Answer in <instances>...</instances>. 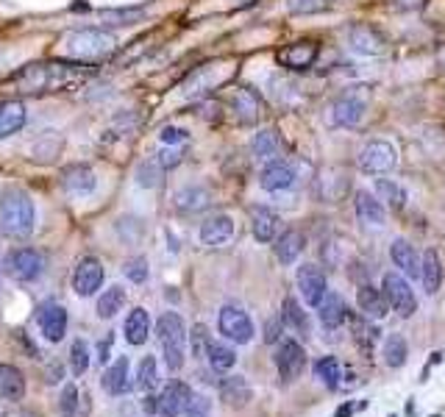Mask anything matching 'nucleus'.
<instances>
[{"mask_svg": "<svg viewBox=\"0 0 445 417\" xmlns=\"http://www.w3.org/2000/svg\"><path fill=\"white\" fill-rule=\"evenodd\" d=\"M92 75V67L84 61H42V64H28L22 67L11 81L20 86V92H59L67 89L84 78Z\"/></svg>", "mask_w": 445, "mask_h": 417, "instance_id": "1", "label": "nucleus"}, {"mask_svg": "<svg viewBox=\"0 0 445 417\" xmlns=\"http://www.w3.org/2000/svg\"><path fill=\"white\" fill-rule=\"evenodd\" d=\"M114 50H117V39H114V33H109L103 28L67 31L59 42V53L73 59V61H100V59H109Z\"/></svg>", "mask_w": 445, "mask_h": 417, "instance_id": "2", "label": "nucleus"}, {"mask_svg": "<svg viewBox=\"0 0 445 417\" xmlns=\"http://www.w3.org/2000/svg\"><path fill=\"white\" fill-rule=\"evenodd\" d=\"M36 222V211H33V201L22 192V190H6L0 195V228L8 236H28L33 231Z\"/></svg>", "mask_w": 445, "mask_h": 417, "instance_id": "3", "label": "nucleus"}, {"mask_svg": "<svg viewBox=\"0 0 445 417\" xmlns=\"http://www.w3.org/2000/svg\"><path fill=\"white\" fill-rule=\"evenodd\" d=\"M156 334L165 351V362L170 370H181L184 367V356H187V328L179 312H165L156 323Z\"/></svg>", "mask_w": 445, "mask_h": 417, "instance_id": "4", "label": "nucleus"}, {"mask_svg": "<svg viewBox=\"0 0 445 417\" xmlns=\"http://www.w3.org/2000/svg\"><path fill=\"white\" fill-rule=\"evenodd\" d=\"M382 287H384V289H382L384 301H387L401 317H412V314L418 312V298H415L409 281H407L401 273H387Z\"/></svg>", "mask_w": 445, "mask_h": 417, "instance_id": "5", "label": "nucleus"}, {"mask_svg": "<svg viewBox=\"0 0 445 417\" xmlns=\"http://www.w3.org/2000/svg\"><path fill=\"white\" fill-rule=\"evenodd\" d=\"M395 162H398V153H395L393 142H387V139H373L359 153V167L365 173H370V176L390 173L395 167Z\"/></svg>", "mask_w": 445, "mask_h": 417, "instance_id": "6", "label": "nucleus"}, {"mask_svg": "<svg viewBox=\"0 0 445 417\" xmlns=\"http://www.w3.org/2000/svg\"><path fill=\"white\" fill-rule=\"evenodd\" d=\"M6 270L17 281H36L45 273V256L33 248H17L6 256Z\"/></svg>", "mask_w": 445, "mask_h": 417, "instance_id": "7", "label": "nucleus"}, {"mask_svg": "<svg viewBox=\"0 0 445 417\" xmlns=\"http://www.w3.org/2000/svg\"><path fill=\"white\" fill-rule=\"evenodd\" d=\"M218 328H220L225 340H231L236 345H245V342L253 340V320L239 306H222L220 317H218Z\"/></svg>", "mask_w": 445, "mask_h": 417, "instance_id": "8", "label": "nucleus"}, {"mask_svg": "<svg viewBox=\"0 0 445 417\" xmlns=\"http://www.w3.org/2000/svg\"><path fill=\"white\" fill-rule=\"evenodd\" d=\"M103 278H106V270H103L100 259L84 256V259L75 264V270H73V289H75V295L89 298V295H95V292L100 289Z\"/></svg>", "mask_w": 445, "mask_h": 417, "instance_id": "9", "label": "nucleus"}, {"mask_svg": "<svg viewBox=\"0 0 445 417\" xmlns=\"http://www.w3.org/2000/svg\"><path fill=\"white\" fill-rule=\"evenodd\" d=\"M298 289H301V298L306 306H315L323 301V295L329 292V284H326V273L317 267V264H301L298 267Z\"/></svg>", "mask_w": 445, "mask_h": 417, "instance_id": "10", "label": "nucleus"}, {"mask_svg": "<svg viewBox=\"0 0 445 417\" xmlns=\"http://www.w3.org/2000/svg\"><path fill=\"white\" fill-rule=\"evenodd\" d=\"M365 112H368V100L365 98H356V95H345L340 98L334 106H331V126L337 128H356L362 120H365Z\"/></svg>", "mask_w": 445, "mask_h": 417, "instance_id": "11", "label": "nucleus"}, {"mask_svg": "<svg viewBox=\"0 0 445 417\" xmlns=\"http://www.w3.org/2000/svg\"><path fill=\"white\" fill-rule=\"evenodd\" d=\"M276 367H278L284 381H295L306 367V351L295 340H284L278 354H276Z\"/></svg>", "mask_w": 445, "mask_h": 417, "instance_id": "12", "label": "nucleus"}, {"mask_svg": "<svg viewBox=\"0 0 445 417\" xmlns=\"http://www.w3.org/2000/svg\"><path fill=\"white\" fill-rule=\"evenodd\" d=\"M190 395L193 390L184 381H170L156 398V417H179L184 412V404L190 401Z\"/></svg>", "mask_w": 445, "mask_h": 417, "instance_id": "13", "label": "nucleus"}, {"mask_svg": "<svg viewBox=\"0 0 445 417\" xmlns=\"http://www.w3.org/2000/svg\"><path fill=\"white\" fill-rule=\"evenodd\" d=\"M259 184L262 190L267 192H281V190H289L295 184V167L289 162H281V159H273L264 165L262 176H259Z\"/></svg>", "mask_w": 445, "mask_h": 417, "instance_id": "14", "label": "nucleus"}, {"mask_svg": "<svg viewBox=\"0 0 445 417\" xmlns=\"http://www.w3.org/2000/svg\"><path fill=\"white\" fill-rule=\"evenodd\" d=\"M39 328L47 342H61L67 334V309L59 303H45L39 309Z\"/></svg>", "mask_w": 445, "mask_h": 417, "instance_id": "15", "label": "nucleus"}, {"mask_svg": "<svg viewBox=\"0 0 445 417\" xmlns=\"http://www.w3.org/2000/svg\"><path fill=\"white\" fill-rule=\"evenodd\" d=\"M348 45L359 56H379L384 50V36L373 31L370 25H351L348 28Z\"/></svg>", "mask_w": 445, "mask_h": 417, "instance_id": "16", "label": "nucleus"}, {"mask_svg": "<svg viewBox=\"0 0 445 417\" xmlns=\"http://www.w3.org/2000/svg\"><path fill=\"white\" fill-rule=\"evenodd\" d=\"M317 59V45L315 42H292L278 53V64L287 70H306Z\"/></svg>", "mask_w": 445, "mask_h": 417, "instance_id": "17", "label": "nucleus"}, {"mask_svg": "<svg viewBox=\"0 0 445 417\" xmlns=\"http://www.w3.org/2000/svg\"><path fill=\"white\" fill-rule=\"evenodd\" d=\"M61 187L70 195H92L98 187V179L86 165H73L61 173Z\"/></svg>", "mask_w": 445, "mask_h": 417, "instance_id": "18", "label": "nucleus"}, {"mask_svg": "<svg viewBox=\"0 0 445 417\" xmlns=\"http://www.w3.org/2000/svg\"><path fill=\"white\" fill-rule=\"evenodd\" d=\"M234 236V220L228 214H215L201 225V242L209 248H222Z\"/></svg>", "mask_w": 445, "mask_h": 417, "instance_id": "19", "label": "nucleus"}, {"mask_svg": "<svg viewBox=\"0 0 445 417\" xmlns=\"http://www.w3.org/2000/svg\"><path fill=\"white\" fill-rule=\"evenodd\" d=\"M354 206H356V217L368 225H384L387 222V206L373 195V192H365L359 190L354 195Z\"/></svg>", "mask_w": 445, "mask_h": 417, "instance_id": "20", "label": "nucleus"}, {"mask_svg": "<svg viewBox=\"0 0 445 417\" xmlns=\"http://www.w3.org/2000/svg\"><path fill=\"white\" fill-rule=\"evenodd\" d=\"M231 106H234L236 120L245 123V126H253L262 117V100L253 89H236L234 98H231Z\"/></svg>", "mask_w": 445, "mask_h": 417, "instance_id": "21", "label": "nucleus"}, {"mask_svg": "<svg viewBox=\"0 0 445 417\" xmlns=\"http://www.w3.org/2000/svg\"><path fill=\"white\" fill-rule=\"evenodd\" d=\"M390 259L393 264L407 275V278H418L421 275V259L415 253V248L407 242V239H395L390 245Z\"/></svg>", "mask_w": 445, "mask_h": 417, "instance_id": "22", "label": "nucleus"}, {"mask_svg": "<svg viewBox=\"0 0 445 417\" xmlns=\"http://www.w3.org/2000/svg\"><path fill=\"white\" fill-rule=\"evenodd\" d=\"M317 317H320V323L326 328H340L345 323V317H348V306H345V301L337 292H326L323 301L317 303Z\"/></svg>", "mask_w": 445, "mask_h": 417, "instance_id": "23", "label": "nucleus"}, {"mask_svg": "<svg viewBox=\"0 0 445 417\" xmlns=\"http://www.w3.org/2000/svg\"><path fill=\"white\" fill-rule=\"evenodd\" d=\"M356 303H359V309H362L370 320H384V317L390 314V303H387L384 295H382L376 287H370V284H362V287H359Z\"/></svg>", "mask_w": 445, "mask_h": 417, "instance_id": "24", "label": "nucleus"}, {"mask_svg": "<svg viewBox=\"0 0 445 417\" xmlns=\"http://www.w3.org/2000/svg\"><path fill=\"white\" fill-rule=\"evenodd\" d=\"M421 281H423V289H426V295H437V289H440V284H443V261H440V253L437 250H426L423 253V261H421V275H418Z\"/></svg>", "mask_w": 445, "mask_h": 417, "instance_id": "25", "label": "nucleus"}, {"mask_svg": "<svg viewBox=\"0 0 445 417\" xmlns=\"http://www.w3.org/2000/svg\"><path fill=\"white\" fill-rule=\"evenodd\" d=\"M128 370H131V362L128 356H120L106 373H103V390L109 395H126L131 390V381H128Z\"/></svg>", "mask_w": 445, "mask_h": 417, "instance_id": "26", "label": "nucleus"}, {"mask_svg": "<svg viewBox=\"0 0 445 417\" xmlns=\"http://www.w3.org/2000/svg\"><path fill=\"white\" fill-rule=\"evenodd\" d=\"M220 398L228 404V407H248L250 398H253V390L250 384L242 379V376H228L220 381Z\"/></svg>", "mask_w": 445, "mask_h": 417, "instance_id": "27", "label": "nucleus"}, {"mask_svg": "<svg viewBox=\"0 0 445 417\" xmlns=\"http://www.w3.org/2000/svg\"><path fill=\"white\" fill-rule=\"evenodd\" d=\"M25 106L20 103V100H3L0 103V139H6V137H11V134H17V131H22V126H25Z\"/></svg>", "mask_w": 445, "mask_h": 417, "instance_id": "28", "label": "nucleus"}, {"mask_svg": "<svg viewBox=\"0 0 445 417\" xmlns=\"http://www.w3.org/2000/svg\"><path fill=\"white\" fill-rule=\"evenodd\" d=\"M209 201H212L209 190H206V187H198V184H193V187H184V190H179L173 204H176V208H179V211H184V214H195V211H201V208L209 206Z\"/></svg>", "mask_w": 445, "mask_h": 417, "instance_id": "29", "label": "nucleus"}, {"mask_svg": "<svg viewBox=\"0 0 445 417\" xmlns=\"http://www.w3.org/2000/svg\"><path fill=\"white\" fill-rule=\"evenodd\" d=\"M126 340L131 345H145L148 342V334H151V314L145 309H131L128 317H126Z\"/></svg>", "mask_w": 445, "mask_h": 417, "instance_id": "30", "label": "nucleus"}, {"mask_svg": "<svg viewBox=\"0 0 445 417\" xmlns=\"http://www.w3.org/2000/svg\"><path fill=\"white\" fill-rule=\"evenodd\" d=\"M303 245H306V239H303L301 231H295V228L284 231V234L276 239V256H278V261H281V264H292V261L303 253Z\"/></svg>", "mask_w": 445, "mask_h": 417, "instance_id": "31", "label": "nucleus"}, {"mask_svg": "<svg viewBox=\"0 0 445 417\" xmlns=\"http://www.w3.org/2000/svg\"><path fill=\"white\" fill-rule=\"evenodd\" d=\"M25 395V379L14 365H0V398L20 401Z\"/></svg>", "mask_w": 445, "mask_h": 417, "instance_id": "32", "label": "nucleus"}, {"mask_svg": "<svg viewBox=\"0 0 445 417\" xmlns=\"http://www.w3.org/2000/svg\"><path fill=\"white\" fill-rule=\"evenodd\" d=\"M250 151H253V156H256V159L273 162V159L281 153V139H278V134H276L273 128H264V131H259V134L253 137Z\"/></svg>", "mask_w": 445, "mask_h": 417, "instance_id": "33", "label": "nucleus"}, {"mask_svg": "<svg viewBox=\"0 0 445 417\" xmlns=\"http://www.w3.org/2000/svg\"><path fill=\"white\" fill-rule=\"evenodd\" d=\"M278 231V217L270 208H253V236L259 242H273Z\"/></svg>", "mask_w": 445, "mask_h": 417, "instance_id": "34", "label": "nucleus"}, {"mask_svg": "<svg viewBox=\"0 0 445 417\" xmlns=\"http://www.w3.org/2000/svg\"><path fill=\"white\" fill-rule=\"evenodd\" d=\"M376 198L390 208H401L407 206V192L401 190V184L390 181V179H376Z\"/></svg>", "mask_w": 445, "mask_h": 417, "instance_id": "35", "label": "nucleus"}, {"mask_svg": "<svg viewBox=\"0 0 445 417\" xmlns=\"http://www.w3.org/2000/svg\"><path fill=\"white\" fill-rule=\"evenodd\" d=\"M126 306V289L123 287H109L100 298H98V314L103 320H112L117 312H123Z\"/></svg>", "mask_w": 445, "mask_h": 417, "instance_id": "36", "label": "nucleus"}, {"mask_svg": "<svg viewBox=\"0 0 445 417\" xmlns=\"http://www.w3.org/2000/svg\"><path fill=\"white\" fill-rule=\"evenodd\" d=\"M281 323L289 326V328H295V331H301V334H309V317H306V312L301 309V303L295 298L284 301V306H281Z\"/></svg>", "mask_w": 445, "mask_h": 417, "instance_id": "37", "label": "nucleus"}, {"mask_svg": "<svg viewBox=\"0 0 445 417\" xmlns=\"http://www.w3.org/2000/svg\"><path fill=\"white\" fill-rule=\"evenodd\" d=\"M384 362L387 367H404L407 365V356H409V345L401 334H390L387 342H384Z\"/></svg>", "mask_w": 445, "mask_h": 417, "instance_id": "38", "label": "nucleus"}, {"mask_svg": "<svg viewBox=\"0 0 445 417\" xmlns=\"http://www.w3.org/2000/svg\"><path fill=\"white\" fill-rule=\"evenodd\" d=\"M206 356H209L212 370H218V373H225V370H231V367L236 365V354H234L228 345L215 342V340H209V345H206Z\"/></svg>", "mask_w": 445, "mask_h": 417, "instance_id": "39", "label": "nucleus"}, {"mask_svg": "<svg viewBox=\"0 0 445 417\" xmlns=\"http://www.w3.org/2000/svg\"><path fill=\"white\" fill-rule=\"evenodd\" d=\"M315 373H317V379H320L329 390H334V387L340 384V362H337L334 356H323V359H317Z\"/></svg>", "mask_w": 445, "mask_h": 417, "instance_id": "40", "label": "nucleus"}, {"mask_svg": "<svg viewBox=\"0 0 445 417\" xmlns=\"http://www.w3.org/2000/svg\"><path fill=\"white\" fill-rule=\"evenodd\" d=\"M156 384H159L156 359H153V356H145V359L139 362V370H137V387H139L142 393H151Z\"/></svg>", "mask_w": 445, "mask_h": 417, "instance_id": "41", "label": "nucleus"}, {"mask_svg": "<svg viewBox=\"0 0 445 417\" xmlns=\"http://www.w3.org/2000/svg\"><path fill=\"white\" fill-rule=\"evenodd\" d=\"M162 176H165V170L151 159V162H142L139 167H137V184L139 187H145V190H156L159 184H162Z\"/></svg>", "mask_w": 445, "mask_h": 417, "instance_id": "42", "label": "nucleus"}, {"mask_svg": "<svg viewBox=\"0 0 445 417\" xmlns=\"http://www.w3.org/2000/svg\"><path fill=\"white\" fill-rule=\"evenodd\" d=\"M184 156H187V145H162V151L156 153L153 162L162 170H170V167H179L184 162Z\"/></svg>", "mask_w": 445, "mask_h": 417, "instance_id": "43", "label": "nucleus"}, {"mask_svg": "<svg viewBox=\"0 0 445 417\" xmlns=\"http://www.w3.org/2000/svg\"><path fill=\"white\" fill-rule=\"evenodd\" d=\"M70 365H73V373H75V376L86 373V367H89V345H86L84 340H75V342H73V348H70Z\"/></svg>", "mask_w": 445, "mask_h": 417, "instance_id": "44", "label": "nucleus"}, {"mask_svg": "<svg viewBox=\"0 0 445 417\" xmlns=\"http://www.w3.org/2000/svg\"><path fill=\"white\" fill-rule=\"evenodd\" d=\"M123 273H126V278H131L134 284H145V281H148V259H142V256L128 259V261L123 264Z\"/></svg>", "mask_w": 445, "mask_h": 417, "instance_id": "45", "label": "nucleus"}, {"mask_svg": "<svg viewBox=\"0 0 445 417\" xmlns=\"http://www.w3.org/2000/svg\"><path fill=\"white\" fill-rule=\"evenodd\" d=\"M351 323H354V337H356V342H359L365 351H370L373 342L379 340V331H376L373 326H368L365 320H359V317H354Z\"/></svg>", "mask_w": 445, "mask_h": 417, "instance_id": "46", "label": "nucleus"}, {"mask_svg": "<svg viewBox=\"0 0 445 417\" xmlns=\"http://www.w3.org/2000/svg\"><path fill=\"white\" fill-rule=\"evenodd\" d=\"M212 415V401L206 395H190V401L184 404V417H209Z\"/></svg>", "mask_w": 445, "mask_h": 417, "instance_id": "47", "label": "nucleus"}, {"mask_svg": "<svg viewBox=\"0 0 445 417\" xmlns=\"http://www.w3.org/2000/svg\"><path fill=\"white\" fill-rule=\"evenodd\" d=\"M59 412H61V417H75V412H78V390L73 384L64 387V393L59 398Z\"/></svg>", "mask_w": 445, "mask_h": 417, "instance_id": "48", "label": "nucleus"}, {"mask_svg": "<svg viewBox=\"0 0 445 417\" xmlns=\"http://www.w3.org/2000/svg\"><path fill=\"white\" fill-rule=\"evenodd\" d=\"M159 139H162V145H187L190 142V131L181 128V126H165Z\"/></svg>", "mask_w": 445, "mask_h": 417, "instance_id": "49", "label": "nucleus"}, {"mask_svg": "<svg viewBox=\"0 0 445 417\" xmlns=\"http://www.w3.org/2000/svg\"><path fill=\"white\" fill-rule=\"evenodd\" d=\"M326 6V0H289V11L295 14H306V11H320Z\"/></svg>", "mask_w": 445, "mask_h": 417, "instance_id": "50", "label": "nucleus"}, {"mask_svg": "<svg viewBox=\"0 0 445 417\" xmlns=\"http://www.w3.org/2000/svg\"><path fill=\"white\" fill-rule=\"evenodd\" d=\"M142 14H145L142 8H134V11H106L103 17H106V20H112V17H114V20H120L117 25H131V22H134V20H139Z\"/></svg>", "mask_w": 445, "mask_h": 417, "instance_id": "51", "label": "nucleus"}, {"mask_svg": "<svg viewBox=\"0 0 445 417\" xmlns=\"http://www.w3.org/2000/svg\"><path fill=\"white\" fill-rule=\"evenodd\" d=\"M281 340V317H273V320H267V326H264V342L267 345H276Z\"/></svg>", "mask_w": 445, "mask_h": 417, "instance_id": "52", "label": "nucleus"}, {"mask_svg": "<svg viewBox=\"0 0 445 417\" xmlns=\"http://www.w3.org/2000/svg\"><path fill=\"white\" fill-rule=\"evenodd\" d=\"M209 345V337H206V326H195L193 328V354L201 356V351Z\"/></svg>", "mask_w": 445, "mask_h": 417, "instance_id": "53", "label": "nucleus"}, {"mask_svg": "<svg viewBox=\"0 0 445 417\" xmlns=\"http://www.w3.org/2000/svg\"><path fill=\"white\" fill-rule=\"evenodd\" d=\"M112 340H114V337L109 334L106 340H100V342H98V362H100V365H106V362H109V351H112Z\"/></svg>", "mask_w": 445, "mask_h": 417, "instance_id": "54", "label": "nucleus"}, {"mask_svg": "<svg viewBox=\"0 0 445 417\" xmlns=\"http://www.w3.org/2000/svg\"><path fill=\"white\" fill-rule=\"evenodd\" d=\"M142 412H145V415H156V398H153L151 393L142 398Z\"/></svg>", "mask_w": 445, "mask_h": 417, "instance_id": "55", "label": "nucleus"}, {"mask_svg": "<svg viewBox=\"0 0 445 417\" xmlns=\"http://www.w3.org/2000/svg\"><path fill=\"white\" fill-rule=\"evenodd\" d=\"M354 409H356L354 404H342V407L334 412V417H351V415H354Z\"/></svg>", "mask_w": 445, "mask_h": 417, "instance_id": "56", "label": "nucleus"}, {"mask_svg": "<svg viewBox=\"0 0 445 417\" xmlns=\"http://www.w3.org/2000/svg\"><path fill=\"white\" fill-rule=\"evenodd\" d=\"M59 379H61V367H53V370L47 373V381L53 384V381H59Z\"/></svg>", "mask_w": 445, "mask_h": 417, "instance_id": "57", "label": "nucleus"}, {"mask_svg": "<svg viewBox=\"0 0 445 417\" xmlns=\"http://www.w3.org/2000/svg\"><path fill=\"white\" fill-rule=\"evenodd\" d=\"M395 6H401V8H412V6H418L421 0H393Z\"/></svg>", "mask_w": 445, "mask_h": 417, "instance_id": "58", "label": "nucleus"}, {"mask_svg": "<svg viewBox=\"0 0 445 417\" xmlns=\"http://www.w3.org/2000/svg\"><path fill=\"white\" fill-rule=\"evenodd\" d=\"M390 417H395V415H390Z\"/></svg>", "mask_w": 445, "mask_h": 417, "instance_id": "59", "label": "nucleus"}]
</instances>
